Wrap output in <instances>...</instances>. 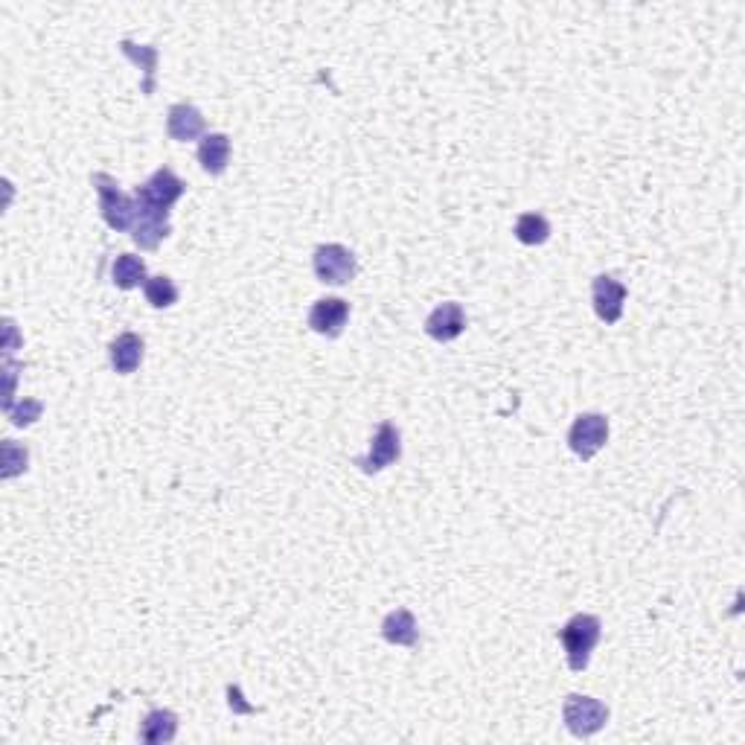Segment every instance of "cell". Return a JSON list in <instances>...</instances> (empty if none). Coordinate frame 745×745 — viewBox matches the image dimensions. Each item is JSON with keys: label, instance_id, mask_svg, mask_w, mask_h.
<instances>
[{"label": "cell", "instance_id": "cell-1", "mask_svg": "<svg viewBox=\"0 0 745 745\" xmlns=\"http://www.w3.org/2000/svg\"><path fill=\"white\" fill-rule=\"evenodd\" d=\"M603 635V623L600 617L594 615H574L562 629H559V641L565 647V655H568V667L574 673H583L591 661V652L597 647Z\"/></svg>", "mask_w": 745, "mask_h": 745}, {"label": "cell", "instance_id": "cell-2", "mask_svg": "<svg viewBox=\"0 0 745 745\" xmlns=\"http://www.w3.org/2000/svg\"><path fill=\"white\" fill-rule=\"evenodd\" d=\"M91 184H94V190L99 195V210H102L105 225L111 227V230H117V233L131 230L134 219H137V201H134V195L123 193L120 184L111 175H105V172H97L91 178Z\"/></svg>", "mask_w": 745, "mask_h": 745}, {"label": "cell", "instance_id": "cell-3", "mask_svg": "<svg viewBox=\"0 0 745 745\" xmlns=\"http://www.w3.org/2000/svg\"><path fill=\"white\" fill-rule=\"evenodd\" d=\"M562 719H565V728L574 734V737H591L597 731L606 728L609 722V708L600 702V699H591V696H580V693H571L562 705Z\"/></svg>", "mask_w": 745, "mask_h": 745}, {"label": "cell", "instance_id": "cell-4", "mask_svg": "<svg viewBox=\"0 0 745 745\" xmlns=\"http://www.w3.org/2000/svg\"><path fill=\"white\" fill-rule=\"evenodd\" d=\"M315 277L326 286H347L358 271L356 254L344 245H321L312 257Z\"/></svg>", "mask_w": 745, "mask_h": 745}, {"label": "cell", "instance_id": "cell-5", "mask_svg": "<svg viewBox=\"0 0 745 745\" xmlns=\"http://www.w3.org/2000/svg\"><path fill=\"white\" fill-rule=\"evenodd\" d=\"M402 454V437H399V428L393 422H382L370 440V452L364 457H356V466L364 472V475H376L382 469L393 466Z\"/></svg>", "mask_w": 745, "mask_h": 745}, {"label": "cell", "instance_id": "cell-6", "mask_svg": "<svg viewBox=\"0 0 745 745\" xmlns=\"http://www.w3.org/2000/svg\"><path fill=\"white\" fill-rule=\"evenodd\" d=\"M609 440V420L603 414H580L571 431H568V446L580 460H591Z\"/></svg>", "mask_w": 745, "mask_h": 745}, {"label": "cell", "instance_id": "cell-7", "mask_svg": "<svg viewBox=\"0 0 745 745\" xmlns=\"http://www.w3.org/2000/svg\"><path fill=\"white\" fill-rule=\"evenodd\" d=\"M184 190H187V184L172 169L163 166L143 187L134 190V198L143 201V204H149V207H155V210H166L169 213V207L184 195Z\"/></svg>", "mask_w": 745, "mask_h": 745}, {"label": "cell", "instance_id": "cell-8", "mask_svg": "<svg viewBox=\"0 0 745 745\" xmlns=\"http://www.w3.org/2000/svg\"><path fill=\"white\" fill-rule=\"evenodd\" d=\"M166 236H169V213L137 201V219H134V227H131L134 245L140 251H155L161 245V239H166Z\"/></svg>", "mask_w": 745, "mask_h": 745}, {"label": "cell", "instance_id": "cell-9", "mask_svg": "<svg viewBox=\"0 0 745 745\" xmlns=\"http://www.w3.org/2000/svg\"><path fill=\"white\" fill-rule=\"evenodd\" d=\"M591 303L603 324H617L623 315V303H626V286L617 283L609 274H600L591 283Z\"/></svg>", "mask_w": 745, "mask_h": 745}, {"label": "cell", "instance_id": "cell-10", "mask_svg": "<svg viewBox=\"0 0 745 745\" xmlns=\"http://www.w3.org/2000/svg\"><path fill=\"white\" fill-rule=\"evenodd\" d=\"M347 321H350V303L341 297H324L309 309V326L326 338H338Z\"/></svg>", "mask_w": 745, "mask_h": 745}, {"label": "cell", "instance_id": "cell-11", "mask_svg": "<svg viewBox=\"0 0 745 745\" xmlns=\"http://www.w3.org/2000/svg\"><path fill=\"white\" fill-rule=\"evenodd\" d=\"M463 329H466V312L460 303H440L425 321V332L440 344H449L454 338H460Z\"/></svg>", "mask_w": 745, "mask_h": 745}, {"label": "cell", "instance_id": "cell-12", "mask_svg": "<svg viewBox=\"0 0 745 745\" xmlns=\"http://www.w3.org/2000/svg\"><path fill=\"white\" fill-rule=\"evenodd\" d=\"M166 131H169L172 140L190 143V140H198L204 134V117H201V111L195 105H190V102H178L166 114Z\"/></svg>", "mask_w": 745, "mask_h": 745}, {"label": "cell", "instance_id": "cell-13", "mask_svg": "<svg viewBox=\"0 0 745 745\" xmlns=\"http://www.w3.org/2000/svg\"><path fill=\"white\" fill-rule=\"evenodd\" d=\"M198 163L207 175H222L230 163V137L222 131L204 134L198 143Z\"/></svg>", "mask_w": 745, "mask_h": 745}, {"label": "cell", "instance_id": "cell-14", "mask_svg": "<svg viewBox=\"0 0 745 745\" xmlns=\"http://www.w3.org/2000/svg\"><path fill=\"white\" fill-rule=\"evenodd\" d=\"M382 638L393 644V647H414L420 641V626L417 617L411 615L408 609H396L385 617L382 623Z\"/></svg>", "mask_w": 745, "mask_h": 745}, {"label": "cell", "instance_id": "cell-15", "mask_svg": "<svg viewBox=\"0 0 745 745\" xmlns=\"http://www.w3.org/2000/svg\"><path fill=\"white\" fill-rule=\"evenodd\" d=\"M143 361V338L134 332H123L111 341V367L120 376H131Z\"/></svg>", "mask_w": 745, "mask_h": 745}, {"label": "cell", "instance_id": "cell-16", "mask_svg": "<svg viewBox=\"0 0 745 745\" xmlns=\"http://www.w3.org/2000/svg\"><path fill=\"white\" fill-rule=\"evenodd\" d=\"M175 734H178V716L172 711H149L146 719L140 722V743H172Z\"/></svg>", "mask_w": 745, "mask_h": 745}, {"label": "cell", "instance_id": "cell-17", "mask_svg": "<svg viewBox=\"0 0 745 745\" xmlns=\"http://www.w3.org/2000/svg\"><path fill=\"white\" fill-rule=\"evenodd\" d=\"M120 50H123L126 59H131L134 65L146 73L143 94L152 97L155 94V73H158V47H152V44H134V41H120Z\"/></svg>", "mask_w": 745, "mask_h": 745}, {"label": "cell", "instance_id": "cell-18", "mask_svg": "<svg viewBox=\"0 0 745 745\" xmlns=\"http://www.w3.org/2000/svg\"><path fill=\"white\" fill-rule=\"evenodd\" d=\"M111 280H114V286L117 289H123V292H131V289H140V286H146V262L140 260V257H134V254H120L114 265H111Z\"/></svg>", "mask_w": 745, "mask_h": 745}, {"label": "cell", "instance_id": "cell-19", "mask_svg": "<svg viewBox=\"0 0 745 745\" xmlns=\"http://www.w3.org/2000/svg\"><path fill=\"white\" fill-rule=\"evenodd\" d=\"M516 239L521 245H545L551 239V222L542 213H521L516 222Z\"/></svg>", "mask_w": 745, "mask_h": 745}, {"label": "cell", "instance_id": "cell-20", "mask_svg": "<svg viewBox=\"0 0 745 745\" xmlns=\"http://www.w3.org/2000/svg\"><path fill=\"white\" fill-rule=\"evenodd\" d=\"M143 292H146V300H149L155 309H169V306L178 303V286H175L166 274L149 277L146 286H143Z\"/></svg>", "mask_w": 745, "mask_h": 745}, {"label": "cell", "instance_id": "cell-21", "mask_svg": "<svg viewBox=\"0 0 745 745\" xmlns=\"http://www.w3.org/2000/svg\"><path fill=\"white\" fill-rule=\"evenodd\" d=\"M27 460H30L27 449H21L15 440H6V443H3V478L21 475V472L27 469Z\"/></svg>", "mask_w": 745, "mask_h": 745}, {"label": "cell", "instance_id": "cell-22", "mask_svg": "<svg viewBox=\"0 0 745 745\" xmlns=\"http://www.w3.org/2000/svg\"><path fill=\"white\" fill-rule=\"evenodd\" d=\"M41 411H44V405H41L38 399H24L21 408H12V411H6V414H9V420L21 428V425H33V422L41 417Z\"/></svg>", "mask_w": 745, "mask_h": 745}]
</instances>
